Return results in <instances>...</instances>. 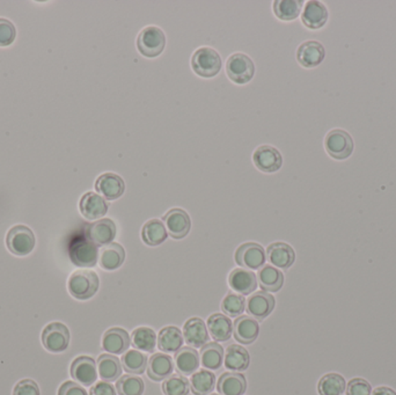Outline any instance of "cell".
Listing matches in <instances>:
<instances>
[{
	"mask_svg": "<svg viewBox=\"0 0 396 395\" xmlns=\"http://www.w3.org/2000/svg\"><path fill=\"white\" fill-rule=\"evenodd\" d=\"M191 69L198 77L213 78L222 70L223 60L218 51L210 47H200L191 56Z\"/></svg>",
	"mask_w": 396,
	"mask_h": 395,
	"instance_id": "obj_1",
	"label": "cell"
},
{
	"mask_svg": "<svg viewBox=\"0 0 396 395\" xmlns=\"http://www.w3.org/2000/svg\"><path fill=\"white\" fill-rule=\"evenodd\" d=\"M100 286V279L92 270H77L70 276L68 282L70 295L78 301L92 298Z\"/></svg>",
	"mask_w": 396,
	"mask_h": 395,
	"instance_id": "obj_2",
	"label": "cell"
},
{
	"mask_svg": "<svg viewBox=\"0 0 396 395\" xmlns=\"http://www.w3.org/2000/svg\"><path fill=\"white\" fill-rule=\"evenodd\" d=\"M137 49L146 58H156L163 54L166 47V35L156 26H147L137 36Z\"/></svg>",
	"mask_w": 396,
	"mask_h": 395,
	"instance_id": "obj_3",
	"label": "cell"
},
{
	"mask_svg": "<svg viewBox=\"0 0 396 395\" xmlns=\"http://www.w3.org/2000/svg\"><path fill=\"white\" fill-rule=\"evenodd\" d=\"M226 75L234 84L245 85L255 75V64L248 55L235 53L226 60Z\"/></svg>",
	"mask_w": 396,
	"mask_h": 395,
	"instance_id": "obj_4",
	"label": "cell"
},
{
	"mask_svg": "<svg viewBox=\"0 0 396 395\" xmlns=\"http://www.w3.org/2000/svg\"><path fill=\"white\" fill-rule=\"evenodd\" d=\"M36 239L28 226L16 225L7 232L6 246L16 256H26L34 249Z\"/></svg>",
	"mask_w": 396,
	"mask_h": 395,
	"instance_id": "obj_5",
	"label": "cell"
},
{
	"mask_svg": "<svg viewBox=\"0 0 396 395\" xmlns=\"http://www.w3.org/2000/svg\"><path fill=\"white\" fill-rule=\"evenodd\" d=\"M325 148L333 159L344 161L353 153V139L342 129H334L328 132L325 139Z\"/></svg>",
	"mask_w": 396,
	"mask_h": 395,
	"instance_id": "obj_6",
	"label": "cell"
},
{
	"mask_svg": "<svg viewBox=\"0 0 396 395\" xmlns=\"http://www.w3.org/2000/svg\"><path fill=\"white\" fill-rule=\"evenodd\" d=\"M42 345L48 352L58 354L65 352L70 343V330L62 323H51L42 332Z\"/></svg>",
	"mask_w": 396,
	"mask_h": 395,
	"instance_id": "obj_7",
	"label": "cell"
},
{
	"mask_svg": "<svg viewBox=\"0 0 396 395\" xmlns=\"http://www.w3.org/2000/svg\"><path fill=\"white\" fill-rule=\"evenodd\" d=\"M234 259L245 269L259 270L265 264L267 253L257 242H245L237 247Z\"/></svg>",
	"mask_w": 396,
	"mask_h": 395,
	"instance_id": "obj_8",
	"label": "cell"
},
{
	"mask_svg": "<svg viewBox=\"0 0 396 395\" xmlns=\"http://www.w3.org/2000/svg\"><path fill=\"white\" fill-rule=\"evenodd\" d=\"M70 259L77 267L92 268L99 262V249L88 239H75L70 246Z\"/></svg>",
	"mask_w": 396,
	"mask_h": 395,
	"instance_id": "obj_9",
	"label": "cell"
},
{
	"mask_svg": "<svg viewBox=\"0 0 396 395\" xmlns=\"http://www.w3.org/2000/svg\"><path fill=\"white\" fill-rule=\"evenodd\" d=\"M253 163L257 170L272 174L281 170L283 157L281 152L272 145H259L254 151Z\"/></svg>",
	"mask_w": 396,
	"mask_h": 395,
	"instance_id": "obj_10",
	"label": "cell"
},
{
	"mask_svg": "<svg viewBox=\"0 0 396 395\" xmlns=\"http://www.w3.org/2000/svg\"><path fill=\"white\" fill-rule=\"evenodd\" d=\"M164 224L168 234L175 240L183 239L191 229V220L189 215L180 207H174L164 216Z\"/></svg>",
	"mask_w": 396,
	"mask_h": 395,
	"instance_id": "obj_11",
	"label": "cell"
},
{
	"mask_svg": "<svg viewBox=\"0 0 396 395\" xmlns=\"http://www.w3.org/2000/svg\"><path fill=\"white\" fill-rule=\"evenodd\" d=\"M85 234L90 242L97 246L109 245L117 234V227L109 218H102L87 225Z\"/></svg>",
	"mask_w": 396,
	"mask_h": 395,
	"instance_id": "obj_12",
	"label": "cell"
},
{
	"mask_svg": "<svg viewBox=\"0 0 396 395\" xmlns=\"http://www.w3.org/2000/svg\"><path fill=\"white\" fill-rule=\"evenodd\" d=\"M72 378L82 386H92L97 383V367L93 358L88 356H79L72 362L70 367Z\"/></svg>",
	"mask_w": 396,
	"mask_h": 395,
	"instance_id": "obj_13",
	"label": "cell"
},
{
	"mask_svg": "<svg viewBox=\"0 0 396 395\" xmlns=\"http://www.w3.org/2000/svg\"><path fill=\"white\" fill-rule=\"evenodd\" d=\"M95 190L107 201H115L125 192V182L115 173H103L95 181Z\"/></svg>",
	"mask_w": 396,
	"mask_h": 395,
	"instance_id": "obj_14",
	"label": "cell"
},
{
	"mask_svg": "<svg viewBox=\"0 0 396 395\" xmlns=\"http://www.w3.org/2000/svg\"><path fill=\"white\" fill-rule=\"evenodd\" d=\"M274 305H276L274 297L269 292H254V295L250 296L246 301L247 313L256 321H262L272 313Z\"/></svg>",
	"mask_w": 396,
	"mask_h": 395,
	"instance_id": "obj_15",
	"label": "cell"
},
{
	"mask_svg": "<svg viewBox=\"0 0 396 395\" xmlns=\"http://www.w3.org/2000/svg\"><path fill=\"white\" fill-rule=\"evenodd\" d=\"M109 205L107 200L94 192H88L82 195L79 202L80 214L88 220H99L108 212Z\"/></svg>",
	"mask_w": 396,
	"mask_h": 395,
	"instance_id": "obj_16",
	"label": "cell"
},
{
	"mask_svg": "<svg viewBox=\"0 0 396 395\" xmlns=\"http://www.w3.org/2000/svg\"><path fill=\"white\" fill-rule=\"evenodd\" d=\"M296 60L306 69H313L323 62L326 49L320 42L306 41L296 49Z\"/></svg>",
	"mask_w": 396,
	"mask_h": 395,
	"instance_id": "obj_17",
	"label": "cell"
},
{
	"mask_svg": "<svg viewBox=\"0 0 396 395\" xmlns=\"http://www.w3.org/2000/svg\"><path fill=\"white\" fill-rule=\"evenodd\" d=\"M301 22L306 28L316 31L323 27L328 21V10L325 4L316 0L307 1L304 6L303 12L300 14Z\"/></svg>",
	"mask_w": 396,
	"mask_h": 395,
	"instance_id": "obj_18",
	"label": "cell"
},
{
	"mask_svg": "<svg viewBox=\"0 0 396 395\" xmlns=\"http://www.w3.org/2000/svg\"><path fill=\"white\" fill-rule=\"evenodd\" d=\"M132 339L127 330L114 327L107 330L102 336V348L110 355H122L128 352Z\"/></svg>",
	"mask_w": 396,
	"mask_h": 395,
	"instance_id": "obj_19",
	"label": "cell"
},
{
	"mask_svg": "<svg viewBox=\"0 0 396 395\" xmlns=\"http://www.w3.org/2000/svg\"><path fill=\"white\" fill-rule=\"evenodd\" d=\"M183 339L193 348H202L209 342V330L200 318H191L183 326Z\"/></svg>",
	"mask_w": 396,
	"mask_h": 395,
	"instance_id": "obj_20",
	"label": "cell"
},
{
	"mask_svg": "<svg viewBox=\"0 0 396 395\" xmlns=\"http://www.w3.org/2000/svg\"><path fill=\"white\" fill-rule=\"evenodd\" d=\"M228 286L239 295H250L257 288V277L250 270L235 268L228 276Z\"/></svg>",
	"mask_w": 396,
	"mask_h": 395,
	"instance_id": "obj_21",
	"label": "cell"
},
{
	"mask_svg": "<svg viewBox=\"0 0 396 395\" xmlns=\"http://www.w3.org/2000/svg\"><path fill=\"white\" fill-rule=\"evenodd\" d=\"M147 376L154 382H161L172 376L174 371V362L169 355L156 352L151 356L147 363Z\"/></svg>",
	"mask_w": 396,
	"mask_h": 395,
	"instance_id": "obj_22",
	"label": "cell"
},
{
	"mask_svg": "<svg viewBox=\"0 0 396 395\" xmlns=\"http://www.w3.org/2000/svg\"><path fill=\"white\" fill-rule=\"evenodd\" d=\"M259 334V323L250 317L242 315L235 319L233 323L234 339L241 345H252L257 340Z\"/></svg>",
	"mask_w": 396,
	"mask_h": 395,
	"instance_id": "obj_23",
	"label": "cell"
},
{
	"mask_svg": "<svg viewBox=\"0 0 396 395\" xmlns=\"http://www.w3.org/2000/svg\"><path fill=\"white\" fill-rule=\"evenodd\" d=\"M267 257L274 267L289 269L296 261V251L287 242H274L267 248Z\"/></svg>",
	"mask_w": 396,
	"mask_h": 395,
	"instance_id": "obj_24",
	"label": "cell"
},
{
	"mask_svg": "<svg viewBox=\"0 0 396 395\" xmlns=\"http://www.w3.org/2000/svg\"><path fill=\"white\" fill-rule=\"evenodd\" d=\"M175 369L178 374L191 376L198 371L200 365V355L191 347H182L174 356Z\"/></svg>",
	"mask_w": 396,
	"mask_h": 395,
	"instance_id": "obj_25",
	"label": "cell"
},
{
	"mask_svg": "<svg viewBox=\"0 0 396 395\" xmlns=\"http://www.w3.org/2000/svg\"><path fill=\"white\" fill-rule=\"evenodd\" d=\"M125 261V251L117 242L103 246L99 251V264L103 270L114 271L119 269Z\"/></svg>",
	"mask_w": 396,
	"mask_h": 395,
	"instance_id": "obj_26",
	"label": "cell"
},
{
	"mask_svg": "<svg viewBox=\"0 0 396 395\" xmlns=\"http://www.w3.org/2000/svg\"><path fill=\"white\" fill-rule=\"evenodd\" d=\"M183 334L176 326H166L158 334V348L165 354H175L183 345Z\"/></svg>",
	"mask_w": 396,
	"mask_h": 395,
	"instance_id": "obj_27",
	"label": "cell"
},
{
	"mask_svg": "<svg viewBox=\"0 0 396 395\" xmlns=\"http://www.w3.org/2000/svg\"><path fill=\"white\" fill-rule=\"evenodd\" d=\"M208 330L215 342H226L233 334V323L231 318L225 314L215 313L208 319Z\"/></svg>",
	"mask_w": 396,
	"mask_h": 395,
	"instance_id": "obj_28",
	"label": "cell"
},
{
	"mask_svg": "<svg viewBox=\"0 0 396 395\" xmlns=\"http://www.w3.org/2000/svg\"><path fill=\"white\" fill-rule=\"evenodd\" d=\"M220 395H244L247 391V380L244 374L237 372L223 374L217 383Z\"/></svg>",
	"mask_w": 396,
	"mask_h": 395,
	"instance_id": "obj_29",
	"label": "cell"
},
{
	"mask_svg": "<svg viewBox=\"0 0 396 395\" xmlns=\"http://www.w3.org/2000/svg\"><path fill=\"white\" fill-rule=\"evenodd\" d=\"M97 374L103 382H115L122 374L121 359L115 355L103 354L99 356L97 361Z\"/></svg>",
	"mask_w": 396,
	"mask_h": 395,
	"instance_id": "obj_30",
	"label": "cell"
},
{
	"mask_svg": "<svg viewBox=\"0 0 396 395\" xmlns=\"http://www.w3.org/2000/svg\"><path fill=\"white\" fill-rule=\"evenodd\" d=\"M224 356L225 367L232 372H241L250 367V352H247L242 345H228Z\"/></svg>",
	"mask_w": 396,
	"mask_h": 395,
	"instance_id": "obj_31",
	"label": "cell"
},
{
	"mask_svg": "<svg viewBox=\"0 0 396 395\" xmlns=\"http://www.w3.org/2000/svg\"><path fill=\"white\" fill-rule=\"evenodd\" d=\"M167 238H168V232L161 220L153 218L144 224L141 229V239L144 244L151 247H156L165 242Z\"/></svg>",
	"mask_w": 396,
	"mask_h": 395,
	"instance_id": "obj_32",
	"label": "cell"
},
{
	"mask_svg": "<svg viewBox=\"0 0 396 395\" xmlns=\"http://www.w3.org/2000/svg\"><path fill=\"white\" fill-rule=\"evenodd\" d=\"M224 348L217 342H208L200 352V364L206 370H219L224 362Z\"/></svg>",
	"mask_w": 396,
	"mask_h": 395,
	"instance_id": "obj_33",
	"label": "cell"
},
{
	"mask_svg": "<svg viewBox=\"0 0 396 395\" xmlns=\"http://www.w3.org/2000/svg\"><path fill=\"white\" fill-rule=\"evenodd\" d=\"M259 286L265 292H277L284 286V275L272 266H263L257 274Z\"/></svg>",
	"mask_w": 396,
	"mask_h": 395,
	"instance_id": "obj_34",
	"label": "cell"
},
{
	"mask_svg": "<svg viewBox=\"0 0 396 395\" xmlns=\"http://www.w3.org/2000/svg\"><path fill=\"white\" fill-rule=\"evenodd\" d=\"M303 0H276L272 4V11L277 19L282 21H294L301 14Z\"/></svg>",
	"mask_w": 396,
	"mask_h": 395,
	"instance_id": "obj_35",
	"label": "cell"
},
{
	"mask_svg": "<svg viewBox=\"0 0 396 395\" xmlns=\"http://www.w3.org/2000/svg\"><path fill=\"white\" fill-rule=\"evenodd\" d=\"M191 391L193 395H208L215 386V376L209 370H198L191 374Z\"/></svg>",
	"mask_w": 396,
	"mask_h": 395,
	"instance_id": "obj_36",
	"label": "cell"
},
{
	"mask_svg": "<svg viewBox=\"0 0 396 395\" xmlns=\"http://www.w3.org/2000/svg\"><path fill=\"white\" fill-rule=\"evenodd\" d=\"M156 332L150 327H138L132 334V342L134 348L141 352H153L156 345Z\"/></svg>",
	"mask_w": 396,
	"mask_h": 395,
	"instance_id": "obj_37",
	"label": "cell"
},
{
	"mask_svg": "<svg viewBox=\"0 0 396 395\" xmlns=\"http://www.w3.org/2000/svg\"><path fill=\"white\" fill-rule=\"evenodd\" d=\"M346 379L338 374H325L318 384L320 395H342L346 392Z\"/></svg>",
	"mask_w": 396,
	"mask_h": 395,
	"instance_id": "obj_38",
	"label": "cell"
},
{
	"mask_svg": "<svg viewBox=\"0 0 396 395\" xmlns=\"http://www.w3.org/2000/svg\"><path fill=\"white\" fill-rule=\"evenodd\" d=\"M121 364L128 374H141L147 367V356L138 350H128L122 355Z\"/></svg>",
	"mask_w": 396,
	"mask_h": 395,
	"instance_id": "obj_39",
	"label": "cell"
},
{
	"mask_svg": "<svg viewBox=\"0 0 396 395\" xmlns=\"http://www.w3.org/2000/svg\"><path fill=\"white\" fill-rule=\"evenodd\" d=\"M144 389L143 379L134 374H125L116 383V392L119 395H143Z\"/></svg>",
	"mask_w": 396,
	"mask_h": 395,
	"instance_id": "obj_40",
	"label": "cell"
},
{
	"mask_svg": "<svg viewBox=\"0 0 396 395\" xmlns=\"http://www.w3.org/2000/svg\"><path fill=\"white\" fill-rule=\"evenodd\" d=\"M246 310L244 296L230 292L222 301V310L228 318H239Z\"/></svg>",
	"mask_w": 396,
	"mask_h": 395,
	"instance_id": "obj_41",
	"label": "cell"
},
{
	"mask_svg": "<svg viewBox=\"0 0 396 395\" xmlns=\"http://www.w3.org/2000/svg\"><path fill=\"white\" fill-rule=\"evenodd\" d=\"M191 383L182 374H172L164 380L163 392L165 395H188Z\"/></svg>",
	"mask_w": 396,
	"mask_h": 395,
	"instance_id": "obj_42",
	"label": "cell"
},
{
	"mask_svg": "<svg viewBox=\"0 0 396 395\" xmlns=\"http://www.w3.org/2000/svg\"><path fill=\"white\" fill-rule=\"evenodd\" d=\"M16 36V26L5 18H0V47H9Z\"/></svg>",
	"mask_w": 396,
	"mask_h": 395,
	"instance_id": "obj_43",
	"label": "cell"
},
{
	"mask_svg": "<svg viewBox=\"0 0 396 395\" xmlns=\"http://www.w3.org/2000/svg\"><path fill=\"white\" fill-rule=\"evenodd\" d=\"M372 387L368 380L353 378L346 386V395H371Z\"/></svg>",
	"mask_w": 396,
	"mask_h": 395,
	"instance_id": "obj_44",
	"label": "cell"
},
{
	"mask_svg": "<svg viewBox=\"0 0 396 395\" xmlns=\"http://www.w3.org/2000/svg\"><path fill=\"white\" fill-rule=\"evenodd\" d=\"M13 395H41L40 387L34 380L22 379L13 389Z\"/></svg>",
	"mask_w": 396,
	"mask_h": 395,
	"instance_id": "obj_45",
	"label": "cell"
},
{
	"mask_svg": "<svg viewBox=\"0 0 396 395\" xmlns=\"http://www.w3.org/2000/svg\"><path fill=\"white\" fill-rule=\"evenodd\" d=\"M58 395H88L87 391L82 387V385H79L78 383H75V382H65L60 385V389H58Z\"/></svg>",
	"mask_w": 396,
	"mask_h": 395,
	"instance_id": "obj_46",
	"label": "cell"
},
{
	"mask_svg": "<svg viewBox=\"0 0 396 395\" xmlns=\"http://www.w3.org/2000/svg\"><path fill=\"white\" fill-rule=\"evenodd\" d=\"M90 395H116L115 387L108 382H99L90 389Z\"/></svg>",
	"mask_w": 396,
	"mask_h": 395,
	"instance_id": "obj_47",
	"label": "cell"
},
{
	"mask_svg": "<svg viewBox=\"0 0 396 395\" xmlns=\"http://www.w3.org/2000/svg\"><path fill=\"white\" fill-rule=\"evenodd\" d=\"M371 395H396V392L394 389H390V387L381 386V387L375 389Z\"/></svg>",
	"mask_w": 396,
	"mask_h": 395,
	"instance_id": "obj_48",
	"label": "cell"
},
{
	"mask_svg": "<svg viewBox=\"0 0 396 395\" xmlns=\"http://www.w3.org/2000/svg\"><path fill=\"white\" fill-rule=\"evenodd\" d=\"M210 395H219V394H210Z\"/></svg>",
	"mask_w": 396,
	"mask_h": 395,
	"instance_id": "obj_49",
	"label": "cell"
}]
</instances>
